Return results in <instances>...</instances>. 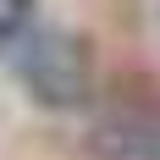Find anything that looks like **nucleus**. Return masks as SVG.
<instances>
[{
  "instance_id": "obj_1",
  "label": "nucleus",
  "mask_w": 160,
  "mask_h": 160,
  "mask_svg": "<svg viewBox=\"0 0 160 160\" xmlns=\"http://www.w3.org/2000/svg\"><path fill=\"white\" fill-rule=\"evenodd\" d=\"M17 78L39 105L50 111H78L83 99L94 94V61H88V44L66 28H33L22 33L17 44Z\"/></svg>"
},
{
  "instance_id": "obj_2",
  "label": "nucleus",
  "mask_w": 160,
  "mask_h": 160,
  "mask_svg": "<svg viewBox=\"0 0 160 160\" xmlns=\"http://www.w3.org/2000/svg\"><path fill=\"white\" fill-rule=\"evenodd\" d=\"M11 22H17V17H0V39H6V33H11Z\"/></svg>"
}]
</instances>
